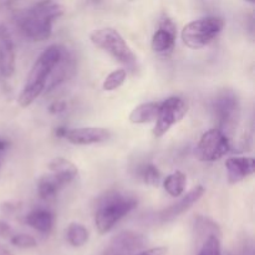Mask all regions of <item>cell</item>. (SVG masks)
Returning <instances> with one entry per match:
<instances>
[{
    "instance_id": "cell-20",
    "label": "cell",
    "mask_w": 255,
    "mask_h": 255,
    "mask_svg": "<svg viewBox=\"0 0 255 255\" xmlns=\"http://www.w3.org/2000/svg\"><path fill=\"white\" fill-rule=\"evenodd\" d=\"M186 174L182 173V172L179 171L171 173L169 176H167L166 179L163 181V187L164 189H166V192L169 196L174 197V198H177V197H179L183 193L184 188H186Z\"/></svg>"
},
{
    "instance_id": "cell-9",
    "label": "cell",
    "mask_w": 255,
    "mask_h": 255,
    "mask_svg": "<svg viewBox=\"0 0 255 255\" xmlns=\"http://www.w3.org/2000/svg\"><path fill=\"white\" fill-rule=\"evenodd\" d=\"M146 244V237L138 232H120L111 239L104 255H134L141 252Z\"/></svg>"
},
{
    "instance_id": "cell-31",
    "label": "cell",
    "mask_w": 255,
    "mask_h": 255,
    "mask_svg": "<svg viewBox=\"0 0 255 255\" xmlns=\"http://www.w3.org/2000/svg\"><path fill=\"white\" fill-rule=\"evenodd\" d=\"M1 164H2V157L0 156V167H1Z\"/></svg>"
},
{
    "instance_id": "cell-11",
    "label": "cell",
    "mask_w": 255,
    "mask_h": 255,
    "mask_svg": "<svg viewBox=\"0 0 255 255\" xmlns=\"http://www.w3.org/2000/svg\"><path fill=\"white\" fill-rule=\"evenodd\" d=\"M176 24L169 17H163L159 22L158 30L154 32L152 37V50L157 54H169L176 45Z\"/></svg>"
},
{
    "instance_id": "cell-4",
    "label": "cell",
    "mask_w": 255,
    "mask_h": 255,
    "mask_svg": "<svg viewBox=\"0 0 255 255\" xmlns=\"http://www.w3.org/2000/svg\"><path fill=\"white\" fill-rule=\"evenodd\" d=\"M90 39L95 46L111 55L120 64L132 70L136 69V55L133 54L131 47L127 45V42L125 41V39L117 30L112 29V27H102V29L95 30Z\"/></svg>"
},
{
    "instance_id": "cell-23",
    "label": "cell",
    "mask_w": 255,
    "mask_h": 255,
    "mask_svg": "<svg viewBox=\"0 0 255 255\" xmlns=\"http://www.w3.org/2000/svg\"><path fill=\"white\" fill-rule=\"evenodd\" d=\"M126 80V70L117 69L114 70L111 74L106 76V79L102 82V89L105 91H114V90L119 89Z\"/></svg>"
},
{
    "instance_id": "cell-5",
    "label": "cell",
    "mask_w": 255,
    "mask_h": 255,
    "mask_svg": "<svg viewBox=\"0 0 255 255\" xmlns=\"http://www.w3.org/2000/svg\"><path fill=\"white\" fill-rule=\"evenodd\" d=\"M224 21L218 16H207L189 22L182 30V40L189 49H202L211 44L223 30Z\"/></svg>"
},
{
    "instance_id": "cell-1",
    "label": "cell",
    "mask_w": 255,
    "mask_h": 255,
    "mask_svg": "<svg viewBox=\"0 0 255 255\" xmlns=\"http://www.w3.org/2000/svg\"><path fill=\"white\" fill-rule=\"evenodd\" d=\"M64 12L65 7L59 2H36L20 14L17 22L25 37L31 41H45L51 36L54 21Z\"/></svg>"
},
{
    "instance_id": "cell-18",
    "label": "cell",
    "mask_w": 255,
    "mask_h": 255,
    "mask_svg": "<svg viewBox=\"0 0 255 255\" xmlns=\"http://www.w3.org/2000/svg\"><path fill=\"white\" fill-rule=\"evenodd\" d=\"M49 169L51 173L56 174L60 179L69 184L77 176V167L65 158H55L49 163Z\"/></svg>"
},
{
    "instance_id": "cell-17",
    "label": "cell",
    "mask_w": 255,
    "mask_h": 255,
    "mask_svg": "<svg viewBox=\"0 0 255 255\" xmlns=\"http://www.w3.org/2000/svg\"><path fill=\"white\" fill-rule=\"evenodd\" d=\"M64 186H66L65 182L62 179H60L56 174H44L39 179V183H37V192H39L40 198L51 199L59 193V191Z\"/></svg>"
},
{
    "instance_id": "cell-10",
    "label": "cell",
    "mask_w": 255,
    "mask_h": 255,
    "mask_svg": "<svg viewBox=\"0 0 255 255\" xmlns=\"http://www.w3.org/2000/svg\"><path fill=\"white\" fill-rule=\"evenodd\" d=\"M204 192H206L204 187H194L193 189H191V191H189L183 198L179 199L178 202L173 203L172 206L167 207L163 211L158 212V213L154 216V221L159 222V223H168V222L174 221V219L178 218L181 214H183L184 212L188 211L193 204H196L197 202L202 198Z\"/></svg>"
},
{
    "instance_id": "cell-24",
    "label": "cell",
    "mask_w": 255,
    "mask_h": 255,
    "mask_svg": "<svg viewBox=\"0 0 255 255\" xmlns=\"http://www.w3.org/2000/svg\"><path fill=\"white\" fill-rule=\"evenodd\" d=\"M197 255H221V237L211 236L206 239Z\"/></svg>"
},
{
    "instance_id": "cell-25",
    "label": "cell",
    "mask_w": 255,
    "mask_h": 255,
    "mask_svg": "<svg viewBox=\"0 0 255 255\" xmlns=\"http://www.w3.org/2000/svg\"><path fill=\"white\" fill-rule=\"evenodd\" d=\"M11 244L17 248H34L37 246L36 239L26 233H19L11 236Z\"/></svg>"
},
{
    "instance_id": "cell-28",
    "label": "cell",
    "mask_w": 255,
    "mask_h": 255,
    "mask_svg": "<svg viewBox=\"0 0 255 255\" xmlns=\"http://www.w3.org/2000/svg\"><path fill=\"white\" fill-rule=\"evenodd\" d=\"M12 231L10 228L9 224H6L5 222H0V237H4V238H11Z\"/></svg>"
},
{
    "instance_id": "cell-30",
    "label": "cell",
    "mask_w": 255,
    "mask_h": 255,
    "mask_svg": "<svg viewBox=\"0 0 255 255\" xmlns=\"http://www.w3.org/2000/svg\"><path fill=\"white\" fill-rule=\"evenodd\" d=\"M67 131H69V129L65 128V127H59V128H56V132H55V133H56L57 137H62V138H65Z\"/></svg>"
},
{
    "instance_id": "cell-22",
    "label": "cell",
    "mask_w": 255,
    "mask_h": 255,
    "mask_svg": "<svg viewBox=\"0 0 255 255\" xmlns=\"http://www.w3.org/2000/svg\"><path fill=\"white\" fill-rule=\"evenodd\" d=\"M138 177L146 184H158L161 179V173L158 168L152 163H144L138 168Z\"/></svg>"
},
{
    "instance_id": "cell-16",
    "label": "cell",
    "mask_w": 255,
    "mask_h": 255,
    "mask_svg": "<svg viewBox=\"0 0 255 255\" xmlns=\"http://www.w3.org/2000/svg\"><path fill=\"white\" fill-rule=\"evenodd\" d=\"M161 102H144L138 105L129 114V121L132 124H149L156 121L158 117Z\"/></svg>"
},
{
    "instance_id": "cell-2",
    "label": "cell",
    "mask_w": 255,
    "mask_h": 255,
    "mask_svg": "<svg viewBox=\"0 0 255 255\" xmlns=\"http://www.w3.org/2000/svg\"><path fill=\"white\" fill-rule=\"evenodd\" d=\"M64 49L59 45H51L41 52L27 76V81L19 95V105L27 107L45 91L47 79L62 56Z\"/></svg>"
},
{
    "instance_id": "cell-27",
    "label": "cell",
    "mask_w": 255,
    "mask_h": 255,
    "mask_svg": "<svg viewBox=\"0 0 255 255\" xmlns=\"http://www.w3.org/2000/svg\"><path fill=\"white\" fill-rule=\"evenodd\" d=\"M66 109V104L64 101H55L50 105L49 111L50 114H60V112L65 111Z\"/></svg>"
},
{
    "instance_id": "cell-6",
    "label": "cell",
    "mask_w": 255,
    "mask_h": 255,
    "mask_svg": "<svg viewBox=\"0 0 255 255\" xmlns=\"http://www.w3.org/2000/svg\"><path fill=\"white\" fill-rule=\"evenodd\" d=\"M214 117L219 131L227 137L236 131L241 119V104L238 96L232 90H223L213 100Z\"/></svg>"
},
{
    "instance_id": "cell-26",
    "label": "cell",
    "mask_w": 255,
    "mask_h": 255,
    "mask_svg": "<svg viewBox=\"0 0 255 255\" xmlns=\"http://www.w3.org/2000/svg\"><path fill=\"white\" fill-rule=\"evenodd\" d=\"M167 254V248L164 247H157V248H151V249H143V251L138 252L134 255H166Z\"/></svg>"
},
{
    "instance_id": "cell-15",
    "label": "cell",
    "mask_w": 255,
    "mask_h": 255,
    "mask_svg": "<svg viewBox=\"0 0 255 255\" xmlns=\"http://www.w3.org/2000/svg\"><path fill=\"white\" fill-rule=\"evenodd\" d=\"M27 226L36 229L39 233L47 234L52 231L55 223L54 214L46 209H34L30 212L25 219Z\"/></svg>"
},
{
    "instance_id": "cell-29",
    "label": "cell",
    "mask_w": 255,
    "mask_h": 255,
    "mask_svg": "<svg viewBox=\"0 0 255 255\" xmlns=\"http://www.w3.org/2000/svg\"><path fill=\"white\" fill-rule=\"evenodd\" d=\"M10 146V142L7 141L6 138H2V137H0V153L4 151H6L7 148H9Z\"/></svg>"
},
{
    "instance_id": "cell-19",
    "label": "cell",
    "mask_w": 255,
    "mask_h": 255,
    "mask_svg": "<svg viewBox=\"0 0 255 255\" xmlns=\"http://www.w3.org/2000/svg\"><path fill=\"white\" fill-rule=\"evenodd\" d=\"M194 233L199 239H202V243H203L211 236L221 237V228L213 219L208 217L197 216L194 219Z\"/></svg>"
},
{
    "instance_id": "cell-3",
    "label": "cell",
    "mask_w": 255,
    "mask_h": 255,
    "mask_svg": "<svg viewBox=\"0 0 255 255\" xmlns=\"http://www.w3.org/2000/svg\"><path fill=\"white\" fill-rule=\"evenodd\" d=\"M137 199L129 194L111 192L107 193L99 202L96 214H95V224L100 234H106L111 231L120 219L133 211L137 207Z\"/></svg>"
},
{
    "instance_id": "cell-12",
    "label": "cell",
    "mask_w": 255,
    "mask_h": 255,
    "mask_svg": "<svg viewBox=\"0 0 255 255\" xmlns=\"http://www.w3.org/2000/svg\"><path fill=\"white\" fill-rule=\"evenodd\" d=\"M15 71V47L6 25L0 24V74L11 77Z\"/></svg>"
},
{
    "instance_id": "cell-14",
    "label": "cell",
    "mask_w": 255,
    "mask_h": 255,
    "mask_svg": "<svg viewBox=\"0 0 255 255\" xmlns=\"http://www.w3.org/2000/svg\"><path fill=\"white\" fill-rule=\"evenodd\" d=\"M227 177L231 184H236L248 178L255 171L253 157H231L226 161Z\"/></svg>"
},
{
    "instance_id": "cell-7",
    "label": "cell",
    "mask_w": 255,
    "mask_h": 255,
    "mask_svg": "<svg viewBox=\"0 0 255 255\" xmlns=\"http://www.w3.org/2000/svg\"><path fill=\"white\" fill-rule=\"evenodd\" d=\"M187 114V104L182 97L171 96L161 102L157 124L154 126L153 134L157 138L163 137L171 129L172 126L178 124Z\"/></svg>"
},
{
    "instance_id": "cell-8",
    "label": "cell",
    "mask_w": 255,
    "mask_h": 255,
    "mask_svg": "<svg viewBox=\"0 0 255 255\" xmlns=\"http://www.w3.org/2000/svg\"><path fill=\"white\" fill-rule=\"evenodd\" d=\"M231 149L229 138L219 129L213 128L202 134L198 143V156L202 161L214 162L223 158Z\"/></svg>"
},
{
    "instance_id": "cell-21",
    "label": "cell",
    "mask_w": 255,
    "mask_h": 255,
    "mask_svg": "<svg viewBox=\"0 0 255 255\" xmlns=\"http://www.w3.org/2000/svg\"><path fill=\"white\" fill-rule=\"evenodd\" d=\"M66 238L67 242L72 247L79 248V247L84 246L87 242V239H89V231H87L85 226L74 222V223H70L69 227H67Z\"/></svg>"
},
{
    "instance_id": "cell-13",
    "label": "cell",
    "mask_w": 255,
    "mask_h": 255,
    "mask_svg": "<svg viewBox=\"0 0 255 255\" xmlns=\"http://www.w3.org/2000/svg\"><path fill=\"white\" fill-rule=\"evenodd\" d=\"M65 138L76 146H90L107 141L110 138V132L102 127H79L69 129Z\"/></svg>"
}]
</instances>
